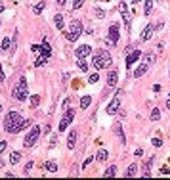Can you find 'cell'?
Here are the masks:
<instances>
[{
	"instance_id": "e0dca14e",
	"label": "cell",
	"mask_w": 170,
	"mask_h": 180,
	"mask_svg": "<svg viewBox=\"0 0 170 180\" xmlns=\"http://www.w3.org/2000/svg\"><path fill=\"white\" fill-rule=\"evenodd\" d=\"M153 29H155L153 25H147L144 31H141V36H140V39L144 40V42H145V40H149V39H151V35H153Z\"/></svg>"
},
{
	"instance_id": "f546056e",
	"label": "cell",
	"mask_w": 170,
	"mask_h": 180,
	"mask_svg": "<svg viewBox=\"0 0 170 180\" xmlns=\"http://www.w3.org/2000/svg\"><path fill=\"white\" fill-rule=\"evenodd\" d=\"M98 81H99V75H98V73H92V75L88 77V82H90V84H96Z\"/></svg>"
},
{
	"instance_id": "8d00e7d4",
	"label": "cell",
	"mask_w": 170,
	"mask_h": 180,
	"mask_svg": "<svg viewBox=\"0 0 170 180\" xmlns=\"http://www.w3.org/2000/svg\"><path fill=\"white\" fill-rule=\"evenodd\" d=\"M82 4H84V2H73L71 8H73V10H79V8H82Z\"/></svg>"
},
{
	"instance_id": "8992f818",
	"label": "cell",
	"mask_w": 170,
	"mask_h": 180,
	"mask_svg": "<svg viewBox=\"0 0 170 180\" xmlns=\"http://www.w3.org/2000/svg\"><path fill=\"white\" fill-rule=\"evenodd\" d=\"M118 29H121L118 23H111V25H109V40H111L113 46H117V42L121 40V31Z\"/></svg>"
},
{
	"instance_id": "ee69618b",
	"label": "cell",
	"mask_w": 170,
	"mask_h": 180,
	"mask_svg": "<svg viewBox=\"0 0 170 180\" xmlns=\"http://www.w3.org/2000/svg\"><path fill=\"white\" fill-rule=\"evenodd\" d=\"M2 167H4V161H2V159H0V169H2Z\"/></svg>"
},
{
	"instance_id": "484cf974",
	"label": "cell",
	"mask_w": 170,
	"mask_h": 180,
	"mask_svg": "<svg viewBox=\"0 0 170 180\" xmlns=\"http://www.w3.org/2000/svg\"><path fill=\"white\" fill-rule=\"evenodd\" d=\"M38 104H40V94H35V96H31V107H38Z\"/></svg>"
},
{
	"instance_id": "7c38bea8",
	"label": "cell",
	"mask_w": 170,
	"mask_h": 180,
	"mask_svg": "<svg viewBox=\"0 0 170 180\" xmlns=\"http://www.w3.org/2000/svg\"><path fill=\"white\" fill-rule=\"evenodd\" d=\"M118 105H121V100H118V96H115L113 101L107 105V115H115L118 111Z\"/></svg>"
},
{
	"instance_id": "60d3db41",
	"label": "cell",
	"mask_w": 170,
	"mask_h": 180,
	"mask_svg": "<svg viewBox=\"0 0 170 180\" xmlns=\"http://www.w3.org/2000/svg\"><path fill=\"white\" fill-rule=\"evenodd\" d=\"M4 79H6V75H4V71H2V65H0V82H2Z\"/></svg>"
},
{
	"instance_id": "d590c367",
	"label": "cell",
	"mask_w": 170,
	"mask_h": 180,
	"mask_svg": "<svg viewBox=\"0 0 170 180\" xmlns=\"http://www.w3.org/2000/svg\"><path fill=\"white\" fill-rule=\"evenodd\" d=\"M160 174H170V167H168V165L160 167Z\"/></svg>"
},
{
	"instance_id": "ac0fdd59",
	"label": "cell",
	"mask_w": 170,
	"mask_h": 180,
	"mask_svg": "<svg viewBox=\"0 0 170 180\" xmlns=\"http://www.w3.org/2000/svg\"><path fill=\"white\" fill-rule=\"evenodd\" d=\"M44 169H46V173H57V163L56 161H46Z\"/></svg>"
},
{
	"instance_id": "f35d334b",
	"label": "cell",
	"mask_w": 170,
	"mask_h": 180,
	"mask_svg": "<svg viewBox=\"0 0 170 180\" xmlns=\"http://www.w3.org/2000/svg\"><path fill=\"white\" fill-rule=\"evenodd\" d=\"M31 50H33V52H40V46L38 44H33V46H31Z\"/></svg>"
},
{
	"instance_id": "ab89813d",
	"label": "cell",
	"mask_w": 170,
	"mask_h": 180,
	"mask_svg": "<svg viewBox=\"0 0 170 180\" xmlns=\"http://www.w3.org/2000/svg\"><path fill=\"white\" fill-rule=\"evenodd\" d=\"M96 16H98V17H103L105 12H103V10H96Z\"/></svg>"
},
{
	"instance_id": "603a6c76",
	"label": "cell",
	"mask_w": 170,
	"mask_h": 180,
	"mask_svg": "<svg viewBox=\"0 0 170 180\" xmlns=\"http://www.w3.org/2000/svg\"><path fill=\"white\" fill-rule=\"evenodd\" d=\"M107 157H109L107 150H99L98 153H96V159H98V161H107Z\"/></svg>"
},
{
	"instance_id": "cb8c5ba5",
	"label": "cell",
	"mask_w": 170,
	"mask_h": 180,
	"mask_svg": "<svg viewBox=\"0 0 170 180\" xmlns=\"http://www.w3.org/2000/svg\"><path fill=\"white\" fill-rule=\"evenodd\" d=\"M77 65H79V69L82 73L88 71V61H86V59H77Z\"/></svg>"
},
{
	"instance_id": "277c9868",
	"label": "cell",
	"mask_w": 170,
	"mask_h": 180,
	"mask_svg": "<svg viewBox=\"0 0 170 180\" xmlns=\"http://www.w3.org/2000/svg\"><path fill=\"white\" fill-rule=\"evenodd\" d=\"M12 96H13L17 101H25L27 98H29V90H27V81H25V77H21V79H19L17 86H15V88H13V92H12Z\"/></svg>"
},
{
	"instance_id": "7a4b0ae2",
	"label": "cell",
	"mask_w": 170,
	"mask_h": 180,
	"mask_svg": "<svg viewBox=\"0 0 170 180\" xmlns=\"http://www.w3.org/2000/svg\"><path fill=\"white\" fill-rule=\"evenodd\" d=\"M94 65L96 69H109L113 65V58L107 50H98L94 54Z\"/></svg>"
},
{
	"instance_id": "d6a6232c",
	"label": "cell",
	"mask_w": 170,
	"mask_h": 180,
	"mask_svg": "<svg viewBox=\"0 0 170 180\" xmlns=\"http://www.w3.org/2000/svg\"><path fill=\"white\" fill-rule=\"evenodd\" d=\"M151 144H153L155 147H160V146H163V138H153V140H151Z\"/></svg>"
},
{
	"instance_id": "d6986e66",
	"label": "cell",
	"mask_w": 170,
	"mask_h": 180,
	"mask_svg": "<svg viewBox=\"0 0 170 180\" xmlns=\"http://www.w3.org/2000/svg\"><path fill=\"white\" fill-rule=\"evenodd\" d=\"M136 174H138V165H136V163H132L130 167L126 169L124 176H126V178H132V176H136Z\"/></svg>"
},
{
	"instance_id": "2e32d148",
	"label": "cell",
	"mask_w": 170,
	"mask_h": 180,
	"mask_svg": "<svg viewBox=\"0 0 170 180\" xmlns=\"http://www.w3.org/2000/svg\"><path fill=\"white\" fill-rule=\"evenodd\" d=\"M75 144H77V130L73 128V130L69 132V136H67V147H69V150H73Z\"/></svg>"
},
{
	"instance_id": "836d02e7",
	"label": "cell",
	"mask_w": 170,
	"mask_h": 180,
	"mask_svg": "<svg viewBox=\"0 0 170 180\" xmlns=\"http://www.w3.org/2000/svg\"><path fill=\"white\" fill-rule=\"evenodd\" d=\"M144 10H145V13H149L151 10H153V2H145L144 4Z\"/></svg>"
},
{
	"instance_id": "9a60e30c",
	"label": "cell",
	"mask_w": 170,
	"mask_h": 180,
	"mask_svg": "<svg viewBox=\"0 0 170 180\" xmlns=\"http://www.w3.org/2000/svg\"><path fill=\"white\" fill-rule=\"evenodd\" d=\"M54 23H56L57 31H65V21H63V13H56L54 16Z\"/></svg>"
},
{
	"instance_id": "b9f144b4",
	"label": "cell",
	"mask_w": 170,
	"mask_h": 180,
	"mask_svg": "<svg viewBox=\"0 0 170 180\" xmlns=\"http://www.w3.org/2000/svg\"><path fill=\"white\" fill-rule=\"evenodd\" d=\"M134 153H136V155H138V157H140V155H144V150H140V147H138V150H136V151H134Z\"/></svg>"
},
{
	"instance_id": "5b68a950",
	"label": "cell",
	"mask_w": 170,
	"mask_h": 180,
	"mask_svg": "<svg viewBox=\"0 0 170 180\" xmlns=\"http://www.w3.org/2000/svg\"><path fill=\"white\" fill-rule=\"evenodd\" d=\"M38 138H40V127H38V124H35V127L31 128V132H29V134H25V140H23V146H25V147H31V146H35L36 142H38Z\"/></svg>"
},
{
	"instance_id": "4316f807",
	"label": "cell",
	"mask_w": 170,
	"mask_h": 180,
	"mask_svg": "<svg viewBox=\"0 0 170 180\" xmlns=\"http://www.w3.org/2000/svg\"><path fill=\"white\" fill-rule=\"evenodd\" d=\"M115 130H117V136L121 138V142H122V144H126V138H124V134H122V128H121V124H117V127H115Z\"/></svg>"
},
{
	"instance_id": "ba28073f",
	"label": "cell",
	"mask_w": 170,
	"mask_h": 180,
	"mask_svg": "<svg viewBox=\"0 0 170 180\" xmlns=\"http://www.w3.org/2000/svg\"><path fill=\"white\" fill-rule=\"evenodd\" d=\"M90 54H92V46H88V44H82V46H79V48L75 50L77 59H86Z\"/></svg>"
},
{
	"instance_id": "9c48e42d",
	"label": "cell",
	"mask_w": 170,
	"mask_h": 180,
	"mask_svg": "<svg viewBox=\"0 0 170 180\" xmlns=\"http://www.w3.org/2000/svg\"><path fill=\"white\" fill-rule=\"evenodd\" d=\"M118 10H121L122 13V17H124V23H126V27L132 31V21H130V12H128V4L126 2H118Z\"/></svg>"
},
{
	"instance_id": "44dd1931",
	"label": "cell",
	"mask_w": 170,
	"mask_h": 180,
	"mask_svg": "<svg viewBox=\"0 0 170 180\" xmlns=\"http://www.w3.org/2000/svg\"><path fill=\"white\" fill-rule=\"evenodd\" d=\"M105 178H111V176H117V165H111V167H107V170L103 173Z\"/></svg>"
},
{
	"instance_id": "3957f363",
	"label": "cell",
	"mask_w": 170,
	"mask_h": 180,
	"mask_svg": "<svg viewBox=\"0 0 170 180\" xmlns=\"http://www.w3.org/2000/svg\"><path fill=\"white\" fill-rule=\"evenodd\" d=\"M82 21L80 19H73L71 25H69V31H65V39L69 40V42H75L77 39L82 35Z\"/></svg>"
},
{
	"instance_id": "83f0119b",
	"label": "cell",
	"mask_w": 170,
	"mask_h": 180,
	"mask_svg": "<svg viewBox=\"0 0 170 180\" xmlns=\"http://www.w3.org/2000/svg\"><path fill=\"white\" fill-rule=\"evenodd\" d=\"M0 48H2V50H10L12 48V40L10 39H4L2 44H0Z\"/></svg>"
},
{
	"instance_id": "7402d4cb",
	"label": "cell",
	"mask_w": 170,
	"mask_h": 180,
	"mask_svg": "<svg viewBox=\"0 0 170 180\" xmlns=\"http://www.w3.org/2000/svg\"><path fill=\"white\" fill-rule=\"evenodd\" d=\"M90 104H92V98H90V96H82V98H80V107L82 109L90 107Z\"/></svg>"
},
{
	"instance_id": "4fadbf2b",
	"label": "cell",
	"mask_w": 170,
	"mask_h": 180,
	"mask_svg": "<svg viewBox=\"0 0 170 180\" xmlns=\"http://www.w3.org/2000/svg\"><path fill=\"white\" fill-rule=\"evenodd\" d=\"M40 56H42V58H46V59H48L50 56H52V46L48 44V40H44V42L40 44Z\"/></svg>"
},
{
	"instance_id": "f1b7e54d",
	"label": "cell",
	"mask_w": 170,
	"mask_h": 180,
	"mask_svg": "<svg viewBox=\"0 0 170 180\" xmlns=\"http://www.w3.org/2000/svg\"><path fill=\"white\" fill-rule=\"evenodd\" d=\"M44 6H46V4H44V2H40V4H36V6L33 8V12L36 13V16H40V12H42V10H44Z\"/></svg>"
},
{
	"instance_id": "f6af8a7d",
	"label": "cell",
	"mask_w": 170,
	"mask_h": 180,
	"mask_svg": "<svg viewBox=\"0 0 170 180\" xmlns=\"http://www.w3.org/2000/svg\"><path fill=\"white\" fill-rule=\"evenodd\" d=\"M0 111H2V104H0Z\"/></svg>"
},
{
	"instance_id": "52a82bcc",
	"label": "cell",
	"mask_w": 170,
	"mask_h": 180,
	"mask_svg": "<svg viewBox=\"0 0 170 180\" xmlns=\"http://www.w3.org/2000/svg\"><path fill=\"white\" fill-rule=\"evenodd\" d=\"M73 117H75V109H67L65 111V115H63V119L59 121V127H57V130L59 132H63V130H67V127H69V123L73 121Z\"/></svg>"
},
{
	"instance_id": "74e56055",
	"label": "cell",
	"mask_w": 170,
	"mask_h": 180,
	"mask_svg": "<svg viewBox=\"0 0 170 180\" xmlns=\"http://www.w3.org/2000/svg\"><path fill=\"white\" fill-rule=\"evenodd\" d=\"M92 161H94V157H86V159H84V163H82V167L86 169V167H88V165L92 163Z\"/></svg>"
},
{
	"instance_id": "4dcf8cb0",
	"label": "cell",
	"mask_w": 170,
	"mask_h": 180,
	"mask_svg": "<svg viewBox=\"0 0 170 180\" xmlns=\"http://www.w3.org/2000/svg\"><path fill=\"white\" fill-rule=\"evenodd\" d=\"M46 63V58H42V56H38L36 58V61H35V67H42Z\"/></svg>"
},
{
	"instance_id": "d4e9b609",
	"label": "cell",
	"mask_w": 170,
	"mask_h": 180,
	"mask_svg": "<svg viewBox=\"0 0 170 180\" xmlns=\"http://www.w3.org/2000/svg\"><path fill=\"white\" fill-rule=\"evenodd\" d=\"M149 119H151V121H159V119H160V111H159V107H153V109H151Z\"/></svg>"
},
{
	"instance_id": "5bb4252c",
	"label": "cell",
	"mask_w": 170,
	"mask_h": 180,
	"mask_svg": "<svg viewBox=\"0 0 170 180\" xmlns=\"http://www.w3.org/2000/svg\"><path fill=\"white\" fill-rule=\"evenodd\" d=\"M147 71H149V63H147V61H144V63H141V65L134 71V77H136V79H140V77H144Z\"/></svg>"
},
{
	"instance_id": "30bf717a",
	"label": "cell",
	"mask_w": 170,
	"mask_h": 180,
	"mask_svg": "<svg viewBox=\"0 0 170 180\" xmlns=\"http://www.w3.org/2000/svg\"><path fill=\"white\" fill-rule=\"evenodd\" d=\"M140 58H141V52H140V50H132V52L126 56V69H130Z\"/></svg>"
},
{
	"instance_id": "7bdbcfd3",
	"label": "cell",
	"mask_w": 170,
	"mask_h": 180,
	"mask_svg": "<svg viewBox=\"0 0 170 180\" xmlns=\"http://www.w3.org/2000/svg\"><path fill=\"white\" fill-rule=\"evenodd\" d=\"M166 107H168V109H170V98H168V100H166Z\"/></svg>"
},
{
	"instance_id": "8fae6325",
	"label": "cell",
	"mask_w": 170,
	"mask_h": 180,
	"mask_svg": "<svg viewBox=\"0 0 170 180\" xmlns=\"http://www.w3.org/2000/svg\"><path fill=\"white\" fill-rule=\"evenodd\" d=\"M117 82H118V71L117 69H111L109 75H107V86L113 88V86H117Z\"/></svg>"
},
{
	"instance_id": "e575fe53",
	"label": "cell",
	"mask_w": 170,
	"mask_h": 180,
	"mask_svg": "<svg viewBox=\"0 0 170 180\" xmlns=\"http://www.w3.org/2000/svg\"><path fill=\"white\" fill-rule=\"evenodd\" d=\"M6 147H8V142H4V140H2V142H0V155L6 151Z\"/></svg>"
},
{
	"instance_id": "ffe728a7",
	"label": "cell",
	"mask_w": 170,
	"mask_h": 180,
	"mask_svg": "<svg viewBox=\"0 0 170 180\" xmlns=\"http://www.w3.org/2000/svg\"><path fill=\"white\" fill-rule=\"evenodd\" d=\"M21 161V151H12L10 153V165H17Z\"/></svg>"
},
{
	"instance_id": "1f68e13d",
	"label": "cell",
	"mask_w": 170,
	"mask_h": 180,
	"mask_svg": "<svg viewBox=\"0 0 170 180\" xmlns=\"http://www.w3.org/2000/svg\"><path fill=\"white\" fill-rule=\"evenodd\" d=\"M33 167H35V163H33V161H29V163L25 165V169H23V173H25V174H29V173H31V169H33Z\"/></svg>"
},
{
	"instance_id": "bcb514c9",
	"label": "cell",
	"mask_w": 170,
	"mask_h": 180,
	"mask_svg": "<svg viewBox=\"0 0 170 180\" xmlns=\"http://www.w3.org/2000/svg\"><path fill=\"white\" fill-rule=\"evenodd\" d=\"M168 75H170V69H168Z\"/></svg>"
},
{
	"instance_id": "6da1fadb",
	"label": "cell",
	"mask_w": 170,
	"mask_h": 180,
	"mask_svg": "<svg viewBox=\"0 0 170 180\" xmlns=\"http://www.w3.org/2000/svg\"><path fill=\"white\" fill-rule=\"evenodd\" d=\"M2 123H4V130H6L8 134H17L23 128L31 127V119H23L21 113H17V111H8L4 115Z\"/></svg>"
}]
</instances>
